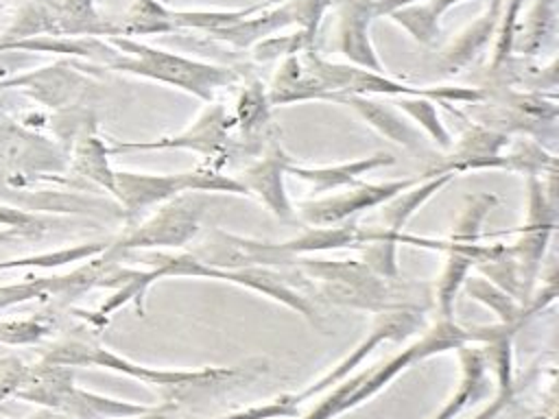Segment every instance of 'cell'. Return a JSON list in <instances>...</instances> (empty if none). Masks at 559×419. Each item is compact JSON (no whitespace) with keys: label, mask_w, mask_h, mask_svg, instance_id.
I'll use <instances>...</instances> for the list:
<instances>
[{"label":"cell","mask_w":559,"mask_h":419,"mask_svg":"<svg viewBox=\"0 0 559 419\" xmlns=\"http://www.w3.org/2000/svg\"><path fill=\"white\" fill-rule=\"evenodd\" d=\"M107 41L118 50V57L107 68L179 87L203 103H212L221 87L238 81V74L231 68L168 52L131 37L111 35Z\"/></svg>","instance_id":"cell-1"},{"label":"cell","mask_w":559,"mask_h":419,"mask_svg":"<svg viewBox=\"0 0 559 419\" xmlns=\"http://www.w3.org/2000/svg\"><path fill=\"white\" fill-rule=\"evenodd\" d=\"M308 70L321 81L325 92L330 94V100L336 103L338 96L345 94H358V96H421L439 103H478L485 98L483 87H411L406 83L393 81L382 72H371L358 65L349 63H332L325 61L314 52V48H308L299 52Z\"/></svg>","instance_id":"cell-2"},{"label":"cell","mask_w":559,"mask_h":419,"mask_svg":"<svg viewBox=\"0 0 559 419\" xmlns=\"http://www.w3.org/2000/svg\"><path fill=\"white\" fill-rule=\"evenodd\" d=\"M183 192H231L249 194L240 179L218 172L214 166H199L194 170L175 175H151V172H129L114 170V196L124 207L127 218L140 212L162 205Z\"/></svg>","instance_id":"cell-3"},{"label":"cell","mask_w":559,"mask_h":419,"mask_svg":"<svg viewBox=\"0 0 559 419\" xmlns=\"http://www.w3.org/2000/svg\"><path fill=\"white\" fill-rule=\"evenodd\" d=\"M293 262L299 264L312 279H317L321 292L334 303L371 312L406 308L395 299L400 295L391 286L393 279H384L365 262L325 260L310 255H295Z\"/></svg>","instance_id":"cell-4"},{"label":"cell","mask_w":559,"mask_h":419,"mask_svg":"<svg viewBox=\"0 0 559 419\" xmlns=\"http://www.w3.org/2000/svg\"><path fill=\"white\" fill-rule=\"evenodd\" d=\"M203 196L190 192L188 196H175L159 205V210L142 225L129 229L122 238L109 244V251L120 255L131 249L153 247H183L199 231V218L203 212Z\"/></svg>","instance_id":"cell-5"},{"label":"cell","mask_w":559,"mask_h":419,"mask_svg":"<svg viewBox=\"0 0 559 419\" xmlns=\"http://www.w3.org/2000/svg\"><path fill=\"white\" fill-rule=\"evenodd\" d=\"M419 183V177L413 179H395V181H384V183H356L352 190L317 199V201H301L297 205L299 216L314 225V227H330L336 223H343L358 212L378 207L393 199L395 194L413 188Z\"/></svg>","instance_id":"cell-6"},{"label":"cell","mask_w":559,"mask_h":419,"mask_svg":"<svg viewBox=\"0 0 559 419\" xmlns=\"http://www.w3.org/2000/svg\"><path fill=\"white\" fill-rule=\"evenodd\" d=\"M555 225V210L544 194V185L535 175H528V214L520 229V240L509 247L522 284V295L528 297L537 277L550 231Z\"/></svg>","instance_id":"cell-7"},{"label":"cell","mask_w":559,"mask_h":419,"mask_svg":"<svg viewBox=\"0 0 559 419\" xmlns=\"http://www.w3.org/2000/svg\"><path fill=\"white\" fill-rule=\"evenodd\" d=\"M234 116L218 103H210L203 113L188 127L183 133L173 137H162L153 142H116L109 148V155L120 151H153V148H188L203 153L207 157H223L229 155V129L234 127Z\"/></svg>","instance_id":"cell-8"},{"label":"cell","mask_w":559,"mask_h":419,"mask_svg":"<svg viewBox=\"0 0 559 419\" xmlns=\"http://www.w3.org/2000/svg\"><path fill=\"white\" fill-rule=\"evenodd\" d=\"M44 362L52 364H63V367H107L114 371L129 373L133 378H142L146 382H159V384H175V382H186V380H203L218 375V371H205V373H168V371H153L148 367H138L120 356H116L109 349L103 347H90L79 340H66L41 356Z\"/></svg>","instance_id":"cell-9"},{"label":"cell","mask_w":559,"mask_h":419,"mask_svg":"<svg viewBox=\"0 0 559 419\" xmlns=\"http://www.w3.org/2000/svg\"><path fill=\"white\" fill-rule=\"evenodd\" d=\"M338 15V50L352 61V65L382 72L384 65L378 59L371 37L369 24L373 15V0H332Z\"/></svg>","instance_id":"cell-10"},{"label":"cell","mask_w":559,"mask_h":419,"mask_svg":"<svg viewBox=\"0 0 559 419\" xmlns=\"http://www.w3.org/2000/svg\"><path fill=\"white\" fill-rule=\"evenodd\" d=\"M290 161L293 157L273 142L255 164L245 168L240 177V183L249 190V194H255L277 218L284 220H290L295 214L293 203L284 190V175Z\"/></svg>","instance_id":"cell-11"},{"label":"cell","mask_w":559,"mask_h":419,"mask_svg":"<svg viewBox=\"0 0 559 419\" xmlns=\"http://www.w3.org/2000/svg\"><path fill=\"white\" fill-rule=\"evenodd\" d=\"M85 83L87 79L74 65L59 61V63L7 79L0 83V87H20L31 98H35L46 107H61L70 103L74 92Z\"/></svg>","instance_id":"cell-12"},{"label":"cell","mask_w":559,"mask_h":419,"mask_svg":"<svg viewBox=\"0 0 559 419\" xmlns=\"http://www.w3.org/2000/svg\"><path fill=\"white\" fill-rule=\"evenodd\" d=\"M500 15H502V0H491V4L443 48L439 57V68L445 74H456L465 70L496 37Z\"/></svg>","instance_id":"cell-13"},{"label":"cell","mask_w":559,"mask_h":419,"mask_svg":"<svg viewBox=\"0 0 559 419\" xmlns=\"http://www.w3.org/2000/svg\"><path fill=\"white\" fill-rule=\"evenodd\" d=\"M266 98L271 107H277L304 100H330V94L325 92L321 81L308 70L301 55L297 52L282 59L273 74Z\"/></svg>","instance_id":"cell-14"},{"label":"cell","mask_w":559,"mask_h":419,"mask_svg":"<svg viewBox=\"0 0 559 419\" xmlns=\"http://www.w3.org/2000/svg\"><path fill=\"white\" fill-rule=\"evenodd\" d=\"M72 388H74L72 367L39 360L37 364L28 367L22 386L15 391V397L59 412Z\"/></svg>","instance_id":"cell-15"},{"label":"cell","mask_w":559,"mask_h":419,"mask_svg":"<svg viewBox=\"0 0 559 419\" xmlns=\"http://www.w3.org/2000/svg\"><path fill=\"white\" fill-rule=\"evenodd\" d=\"M4 50L81 57V59L100 61L105 65H109L118 57V50L109 41H100L98 37H68V35H33V37L0 44V52Z\"/></svg>","instance_id":"cell-16"},{"label":"cell","mask_w":559,"mask_h":419,"mask_svg":"<svg viewBox=\"0 0 559 419\" xmlns=\"http://www.w3.org/2000/svg\"><path fill=\"white\" fill-rule=\"evenodd\" d=\"M336 103L352 107L365 122H369L376 131L393 140L395 144H402L408 151L419 153L424 148V140L417 129H413L404 118H400L391 107L384 103L371 98V96H358V94H345L338 96Z\"/></svg>","instance_id":"cell-17"},{"label":"cell","mask_w":559,"mask_h":419,"mask_svg":"<svg viewBox=\"0 0 559 419\" xmlns=\"http://www.w3.org/2000/svg\"><path fill=\"white\" fill-rule=\"evenodd\" d=\"M395 164V157L389 153H376L371 157H362V159H354V161H345V164H336V166H299V164H288L286 175H295L304 181H308L312 185V190L317 194L321 192H330L336 190L341 185H354L356 179L369 170H376L380 166H391Z\"/></svg>","instance_id":"cell-18"},{"label":"cell","mask_w":559,"mask_h":419,"mask_svg":"<svg viewBox=\"0 0 559 419\" xmlns=\"http://www.w3.org/2000/svg\"><path fill=\"white\" fill-rule=\"evenodd\" d=\"M367 240V229L358 227L356 223H347L341 227H312L297 238L275 242V249L293 260L295 255H310L317 251L343 249V247H360Z\"/></svg>","instance_id":"cell-19"},{"label":"cell","mask_w":559,"mask_h":419,"mask_svg":"<svg viewBox=\"0 0 559 419\" xmlns=\"http://www.w3.org/2000/svg\"><path fill=\"white\" fill-rule=\"evenodd\" d=\"M59 35L68 37H111L118 35L116 24L100 17L94 0H55Z\"/></svg>","instance_id":"cell-20"},{"label":"cell","mask_w":559,"mask_h":419,"mask_svg":"<svg viewBox=\"0 0 559 419\" xmlns=\"http://www.w3.org/2000/svg\"><path fill=\"white\" fill-rule=\"evenodd\" d=\"M555 17H557L555 0H533L524 22H518L513 52H520L526 57L537 55L555 33Z\"/></svg>","instance_id":"cell-21"},{"label":"cell","mask_w":559,"mask_h":419,"mask_svg":"<svg viewBox=\"0 0 559 419\" xmlns=\"http://www.w3.org/2000/svg\"><path fill=\"white\" fill-rule=\"evenodd\" d=\"M118 35L135 39L138 35H166L175 33L170 22V7L162 0H133V4L116 24Z\"/></svg>","instance_id":"cell-22"},{"label":"cell","mask_w":559,"mask_h":419,"mask_svg":"<svg viewBox=\"0 0 559 419\" xmlns=\"http://www.w3.org/2000/svg\"><path fill=\"white\" fill-rule=\"evenodd\" d=\"M109 148L100 137L85 131L74 146L72 157V170L96 185L105 188L107 192H114V168L109 166Z\"/></svg>","instance_id":"cell-23"},{"label":"cell","mask_w":559,"mask_h":419,"mask_svg":"<svg viewBox=\"0 0 559 419\" xmlns=\"http://www.w3.org/2000/svg\"><path fill=\"white\" fill-rule=\"evenodd\" d=\"M63 415L70 419H107V417H131V415H142L146 412L144 406H135L129 402H118L109 399L103 395H94L81 388H72L61 406Z\"/></svg>","instance_id":"cell-24"},{"label":"cell","mask_w":559,"mask_h":419,"mask_svg":"<svg viewBox=\"0 0 559 419\" xmlns=\"http://www.w3.org/2000/svg\"><path fill=\"white\" fill-rule=\"evenodd\" d=\"M33 35H59L57 28V7L55 0H33L15 13L11 26L0 35V44L33 37Z\"/></svg>","instance_id":"cell-25"},{"label":"cell","mask_w":559,"mask_h":419,"mask_svg":"<svg viewBox=\"0 0 559 419\" xmlns=\"http://www.w3.org/2000/svg\"><path fill=\"white\" fill-rule=\"evenodd\" d=\"M107 247H109L107 242H85V244H74L70 249H57V251L15 258V260H4V262H0V271L57 268V266H66V264H72V262H83V260H90L94 255H100Z\"/></svg>","instance_id":"cell-26"},{"label":"cell","mask_w":559,"mask_h":419,"mask_svg":"<svg viewBox=\"0 0 559 419\" xmlns=\"http://www.w3.org/2000/svg\"><path fill=\"white\" fill-rule=\"evenodd\" d=\"M269 98L264 92V85L260 81H251L242 87L238 105H236V113H234V122L240 124L242 129V137H255L264 131L266 122H269Z\"/></svg>","instance_id":"cell-27"},{"label":"cell","mask_w":559,"mask_h":419,"mask_svg":"<svg viewBox=\"0 0 559 419\" xmlns=\"http://www.w3.org/2000/svg\"><path fill=\"white\" fill-rule=\"evenodd\" d=\"M391 22H395L397 26H402L415 41L424 44V46H435L441 26L439 20L430 15V11L426 9V4H408L402 9H395L386 15Z\"/></svg>","instance_id":"cell-28"},{"label":"cell","mask_w":559,"mask_h":419,"mask_svg":"<svg viewBox=\"0 0 559 419\" xmlns=\"http://www.w3.org/2000/svg\"><path fill=\"white\" fill-rule=\"evenodd\" d=\"M251 48H253V59L255 61L269 63V61L286 59L290 55L304 52L308 48H314V37H310L306 31L297 28V33H290V35L264 37L258 44H253Z\"/></svg>","instance_id":"cell-29"},{"label":"cell","mask_w":559,"mask_h":419,"mask_svg":"<svg viewBox=\"0 0 559 419\" xmlns=\"http://www.w3.org/2000/svg\"><path fill=\"white\" fill-rule=\"evenodd\" d=\"M522 4H524V0H507V4H502V15H500V22L496 28V44H493L491 59H489V70H496L504 61L511 59Z\"/></svg>","instance_id":"cell-30"},{"label":"cell","mask_w":559,"mask_h":419,"mask_svg":"<svg viewBox=\"0 0 559 419\" xmlns=\"http://www.w3.org/2000/svg\"><path fill=\"white\" fill-rule=\"evenodd\" d=\"M400 109H404L413 120H417L421 124V129L443 148L452 146V137L448 133V129L441 124L437 107L430 98H421V96H400Z\"/></svg>","instance_id":"cell-31"},{"label":"cell","mask_w":559,"mask_h":419,"mask_svg":"<svg viewBox=\"0 0 559 419\" xmlns=\"http://www.w3.org/2000/svg\"><path fill=\"white\" fill-rule=\"evenodd\" d=\"M463 284H465V290L474 299H478V301L487 303L489 308H493L504 321H513L518 316L520 310H518L513 297L507 295L504 290H500L498 286L489 284L485 277H465Z\"/></svg>","instance_id":"cell-32"},{"label":"cell","mask_w":559,"mask_h":419,"mask_svg":"<svg viewBox=\"0 0 559 419\" xmlns=\"http://www.w3.org/2000/svg\"><path fill=\"white\" fill-rule=\"evenodd\" d=\"M50 325L39 319H9L0 321V343L2 345H35L48 334Z\"/></svg>","instance_id":"cell-33"},{"label":"cell","mask_w":559,"mask_h":419,"mask_svg":"<svg viewBox=\"0 0 559 419\" xmlns=\"http://www.w3.org/2000/svg\"><path fill=\"white\" fill-rule=\"evenodd\" d=\"M0 225L15 231L20 238H37L52 225V220L31 214L26 210L0 203Z\"/></svg>","instance_id":"cell-34"},{"label":"cell","mask_w":559,"mask_h":419,"mask_svg":"<svg viewBox=\"0 0 559 419\" xmlns=\"http://www.w3.org/2000/svg\"><path fill=\"white\" fill-rule=\"evenodd\" d=\"M37 297H46L44 279L41 277H35V279H28V282H20V284L0 286V310L17 306V303H24V301H31V299H37Z\"/></svg>","instance_id":"cell-35"},{"label":"cell","mask_w":559,"mask_h":419,"mask_svg":"<svg viewBox=\"0 0 559 419\" xmlns=\"http://www.w3.org/2000/svg\"><path fill=\"white\" fill-rule=\"evenodd\" d=\"M26 371H28V364H24L15 356H9V358L0 360V402L15 395V391L24 382Z\"/></svg>","instance_id":"cell-36"},{"label":"cell","mask_w":559,"mask_h":419,"mask_svg":"<svg viewBox=\"0 0 559 419\" xmlns=\"http://www.w3.org/2000/svg\"><path fill=\"white\" fill-rule=\"evenodd\" d=\"M419 0H373V15L376 17H386L391 11L408 7V4H417Z\"/></svg>","instance_id":"cell-37"},{"label":"cell","mask_w":559,"mask_h":419,"mask_svg":"<svg viewBox=\"0 0 559 419\" xmlns=\"http://www.w3.org/2000/svg\"><path fill=\"white\" fill-rule=\"evenodd\" d=\"M459 2H463V0H428V2H426V9L430 11L432 17L441 20V15H443L448 9H452L454 4H459Z\"/></svg>","instance_id":"cell-38"},{"label":"cell","mask_w":559,"mask_h":419,"mask_svg":"<svg viewBox=\"0 0 559 419\" xmlns=\"http://www.w3.org/2000/svg\"><path fill=\"white\" fill-rule=\"evenodd\" d=\"M20 236L15 234V231H11V229H4V231H0V242H11V240H17Z\"/></svg>","instance_id":"cell-39"}]
</instances>
